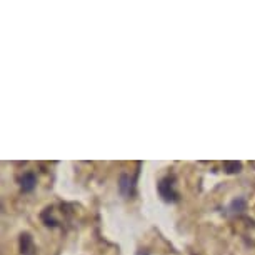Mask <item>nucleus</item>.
<instances>
[{
	"instance_id": "obj_5",
	"label": "nucleus",
	"mask_w": 255,
	"mask_h": 255,
	"mask_svg": "<svg viewBox=\"0 0 255 255\" xmlns=\"http://www.w3.org/2000/svg\"><path fill=\"white\" fill-rule=\"evenodd\" d=\"M224 172L229 175H235V174H240L242 172V163L240 162H235V160H227L224 162Z\"/></svg>"
},
{
	"instance_id": "obj_3",
	"label": "nucleus",
	"mask_w": 255,
	"mask_h": 255,
	"mask_svg": "<svg viewBox=\"0 0 255 255\" xmlns=\"http://www.w3.org/2000/svg\"><path fill=\"white\" fill-rule=\"evenodd\" d=\"M18 245H20V254L22 255H35L37 254L35 242H33V237L28 232L20 234V239H18Z\"/></svg>"
},
{
	"instance_id": "obj_7",
	"label": "nucleus",
	"mask_w": 255,
	"mask_h": 255,
	"mask_svg": "<svg viewBox=\"0 0 255 255\" xmlns=\"http://www.w3.org/2000/svg\"><path fill=\"white\" fill-rule=\"evenodd\" d=\"M250 165H252V167L255 168V162H250Z\"/></svg>"
},
{
	"instance_id": "obj_1",
	"label": "nucleus",
	"mask_w": 255,
	"mask_h": 255,
	"mask_svg": "<svg viewBox=\"0 0 255 255\" xmlns=\"http://www.w3.org/2000/svg\"><path fill=\"white\" fill-rule=\"evenodd\" d=\"M158 194L165 202H177L179 200V192L175 190V177L167 175L158 182Z\"/></svg>"
},
{
	"instance_id": "obj_2",
	"label": "nucleus",
	"mask_w": 255,
	"mask_h": 255,
	"mask_svg": "<svg viewBox=\"0 0 255 255\" xmlns=\"http://www.w3.org/2000/svg\"><path fill=\"white\" fill-rule=\"evenodd\" d=\"M135 180L137 177H130L128 174H122L119 179V190L120 194H122L124 197H130L133 194V189H135Z\"/></svg>"
},
{
	"instance_id": "obj_6",
	"label": "nucleus",
	"mask_w": 255,
	"mask_h": 255,
	"mask_svg": "<svg viewBox=\"0 0 255 255\" xmlns=\"http://www.w3.org/2000/svg\"><path fill=\"white\" fill-rule=\"evenodd\" d=\"M245 209H247V202H245L244 197H237V199L229 205L230 214H240V212H244Z\"/></svg>"
},
{
	"instance_id": "obj_4",
	"label": "nucleus",
	"mask_w": 255,
	"mask_h": 255,
	"mask_svg": "<svg viewBox=\"0 0 255 255\" xmlns=\"http://www.w3.org/2000/svg\"><path fill=\"white\" fill-rule=\"evenodd\" d=\"M37 187V175L33 172H25L20 177V189L22 192H32Z\"/></svg>"
}]
</instances>
